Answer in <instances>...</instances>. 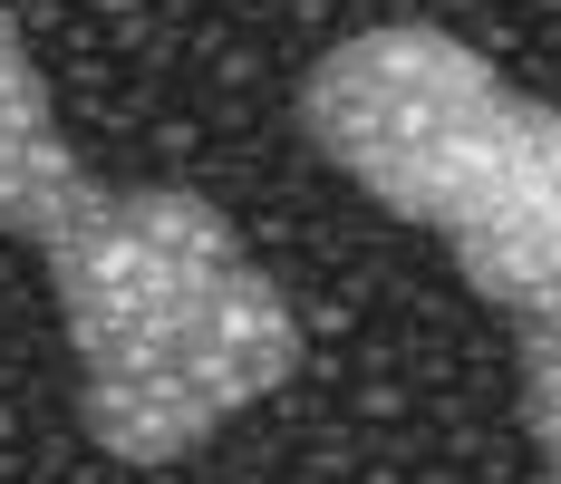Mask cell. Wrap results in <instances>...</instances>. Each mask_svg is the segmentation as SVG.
<instances>
[{"label": "cell", "mask_w": 561, "mask_h": 484, "mask_svg": "<svg viewBox=\"0 0 561 484\" xmlns=\"http://www.w3.org/2000/svg\"><path fill=\"white\" fill-rule=\"evenodd\" d=\"M513 349H523V436H533L542 465H561V301L523 311Z\"/></svg>", "instance_id": "277c9868"}, {"label": "cell", "mask_w": 561, "mask_h": 484, "mask_svg": "<svg viewBox=\"0 0 561 484\" xmlns=\"http://www.w3.org/2000/svg\"><path fill=\"white\" fill-rule=\"evenodd\" d=\"M310 146L397 223L446 243L484 311L561 301V108L494 78L455 30L388 20L300 78Z\"/></svg>", "instance_id": "7a4b0ae2"}, {"label": "cell", "mask_w": 561, "mask_h": 484, "mask_svg": "<svg viewBox=\"0 0 561 484\" xmlns=\"http://www.w3.org/2000/svg\"><path fill=\"white\" fill-rule=\"evenodd\" d=\"M39 252L78 359V427L116 465L194 455L300 369L280 281L184 184H88Z\"/></svg>", "instance_id": "6da1fadb"}, {"label": "cell", "mask_w": 561, "mask_h": 484, "mask_svg": "<svg viewBox=\"0 0 561 484\" xmlns=\"http://www.w3.org/2000/svg\"><path fill=\"white\" fill-rule=\"evenodd\" d=\"M542 484H561V465H552V475H542Z\"/></svg>", "instance_id": "5b68a950"}, {"label": "cell", "mask_w": 561, "mask_h": 484, "mask_svg": "<svg viewBox=\"0 0 561 484\" xmlns=\"http://www.w3.org/2000/svg\"><path fill=\"white\" fill-rule=\"evenodd\" d=\"M88 184L98 175L68 156L58 108H49V88H39V68H30V49H20L10 0H0V233L49 243L58 223L88 204Z\"/></svg>", "instance_id": "3957f363"}]
</instances>
